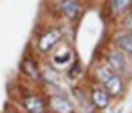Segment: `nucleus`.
I'll use <instances>...</instances> for the list:
<instances>
[{
    "label": "nucleus",
    "instance_id": "0eeeda50",
    "mask_svg": "<svg viewBox=\"0 0 132 113\" xmlns=\"http://www.w3.org/2000/svg\"><path fill=\"white\" fill-rule=\"evenodd\" d=\"M116 44L125 53H132V34H118L116 35Z\"/></svg>",
    "mask_w": 132,
    "mask_h": 113
},
{
    "label": "nucleus",
    "instance_id": "f03ea898",
    "mask_svg": "<svg viewBox=\"0 0 132 113\" xmlns=\"http://www.w3.org/2000/svg\"><path fill=\"white\" fill-rule=\"evenodd\" d=\"M51 110L55 113H72V104L65 99V97H60V95H56V97H51Z\"/></svg>",
    "mask_w": 132,
    "mask_h": 113
},
{
    "label": "nucleus",
    "instance_id": "6e6552de",
    "mask_svg": "<svg viewBox=\"0 0 132 113\" xmlns=\"http://www.w3.org/2000/svg\"><path fill=\"white\" fill-rule=\"evenodd\" d=\"M106 92L111 94V95H118V94L122 92V81H120V78H116V76H113L109 81H106Z\"/></svg>",
    "mask_w": 132,
    "mask_h": 113
},
{
    "label": "nucleus",
    "instance_id": "f8f14e48",
    "mask_svg": "<svg viewBox=\"0 0 132 113\" xmlns=\"http://www.w3.org/2000/svg\"><path fill=\"white\" fill-rule=\"evenodd\" d=\"M125 28L132 32V14H129V16H127V20H125Z\"/></svg>",
    "mask_w": 132,
    "mask_h": 113
},
{
    "label": "nucleus",
    "instance_id": "ddd939ff",
    "mask_svg": "<svg viewBox=\"0 0 132 113\" xmlns=\"http://www.w3.org/2000/svg\"><path fill=\"white\" fill-rule=\"evenodd\" d=\"M39 113H44V111H39Z\"/></svg>",
    "mask_w": 132,
    "mask_h": 113
},
{
    "label": "nucleus",
    "instance_id": "9d476101",
    "mask_svg": "<svg viewBox=\"0 0 132 113\" xmlns=\"http://www.w3.org/2000/svg\"><path fill=\"white\" fill-rule=\"evenodd\" d=\"M111 4H113V7L116 11H120V12L132 7V0H111Z\"/></svg>",
    "mask_w": 132,
    "mask_h": 113
},
{
    "label": "nucleus",
    "instance_id": "20e7f679",
    "mask_svg": "<svg viewBox=\"0 0 132 113\" xmlns=\"http://www.w3.org/2000/svg\"><path fill=\"white\" fill-rule=\"evenodd\" d=\"M23 106H25L30 113H39V111L44 110V103H42L41 97H37V95H30V97H27V99L23 101Z\"/></svg>",
    "mask_w": 132,
    "mask_h": 113
},
{
    "label": "nucleus",
    "instance_id": "423d86ee",
    "mask_svg": "<svg viewBox=\"0 0 132 113\" xmlns=\"http://www.w3.org/2000/svg\"><path fill=\"white\" fill-rule=\"evenodd\" d=\"M108 62H109L111 69H114V71H122L123 67H125V60H123L122 53H118V51L108 53Z\"/></svg>",
    "mask_w": 132,
    "mask_h": 113
},
{
    "label": "nucleus",
    "instance_id": "7ed1b4c3",
    "mask_svg": "<svg viewBox=\"0 0 132 113\" xmlns=\"http://www.w3.org/2000/svg\"><path fill=\"white\" fill-rule=\"evenodd\" d=\"M60 9L63 11V14H65L67 18L74 20V18L79 14L81 7H79V4H78L76 0H62L60 2Z\"/></svg>",
    "mask_w": 132,
    "mask_h": 113
},
{
    "label": "nucleus",
    "instance_id": "9b49d317",
    "mask_svg": "<svg viewBox=\"0 0 132 113\" xmlns=\"http://www.w3.org/2000/svg\"><path fill=\"white\" fill-rule=\"evenodd\" d=\"M23 71L27 72L30 78H37L39 74H37V69L34 67V64H32L30 60H27V62H23Z\"/></svg>",
    "mask_w": 132,
    "mask_h": 113
},
{
    "label": "nucleus",
    "instance_id": "1a4fd4ad",
    "mask_svg": "<svg viewBox=\"0 0 132 113\" xmlns=\"http://www.w3.org/2000/svg\"><path fill=\"white\" fill-rule=\"evenodd\" d=\"M113 76H114V74H113L111 67H108V65H102V67H99V69H97V78H99L101 81H104V83L109 81Z\"/></svg>",
    "mask_w": 132,
    "mask_h": 113
},
{
    "label": "nucleus",
    "instance_id": "f257e3e1",
    "mask_svg": "<svg viewBox=\"0 0 132 113\" xmlns=\"http://www.w3.org/2000/svg\"><path fill=\"white\" fill-rule=\"evenodd\" d=\"M60 39V30H50L46 32L44 35L41 37V41H39V48H41V51H48V50H51V46L55 44V42Z\"/></svg>",
    "mask_w": 132,
    "mask_h": 113
},
{
    "label": "nucleus",
    "instance_id": "39448f33",
    "mask_svg": "<svg viewBox=\"0 0 132 113\" xmlns=\"http://www.w3.org/2000/svg\"><path fill=\"white\" fill-rule=\"evenodd\" d=\"M92 103L95 104L97 108H106V106H108V103H109L108 92H106V90H102V88L93 90V94H92Z\"/></svg>",
    "mask_w": 132,
    "mask_h": 113
}]
</instances>
